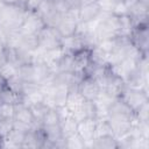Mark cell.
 <instances>
[{"mask_svg": "<svg viewBox=\"0 0 149 149\" xmlns=\"http://www.w3.org/2000/svg\"><path fill=\"white\" fill-rule=\"evenodd\" d=\"M27 10L17 5L2 3L0 9V26L3 30L19 29L23 22Z\"/></svg>", "mask_w": 149, "mask_h": 149, "instance_id": "cell-1", "label": "cell"}, {"mask_svg": "<svg viewBox=\"0 0 149 149\" xmlns=\"http://www.w3.org/2000/svg\"><path fill=\"white\" fill-rule=\"evenodd\" d=\"M129 42L143 55L148 56L149 51V24H136L128 33Z\"/></svg>", "mask_w": 149, "mask_h": 149, "instance_id": "cell-2", "label": "cell"}, {"mask_svg": "<svg viewBox=\"0 0 149 149\" xmlns=\"http://www.w3.org/2000/svg\"><path fill=\"white\" fill-rule=\"evenodd\" d=\"M38 49L42 51H48L62 47V36L56 27L45 26L37 34Z\"/></svg>", "mask_w": 149, "mask_h": 149, "instance_id": "cell-3", "label": "cell"}, {"mask_svg": "<svg viewBox=\"0 0 149 149\" xmlns=\"http://www.w3.org/2000/svg\"><path fill=\"white\" fill-rule=\"evenodd\" d=\"M107 119L108 120H132V121H136L135 112L120 97L115 98L109 104L108 109H107Z\"/></svg>", "mask_w": 149, "mask_h": 149, "instance_id": "cell-4", "label": "cell"}, {"mask_svg": "<svg viewBox=\"0 0 149 149\" xmlns=\"http://www.w3.org/2000/svg\"><path fill=\"white\" fill-rule=\"evenodd\" d=\"M121 99H123L127 105L135 112L140 106H142L144 102L149 101V95L148 92L141 88H135V87H130V86H125L121 95Z\"/></svg>", "mask_w": 149, "mask_h": 149, "instance_id": "cell-5", "label": "cell"}, {"mask_svg": "<svg viewBox=\"0 0 149 149\" xmlns=\"http://www.w3.org/2000/svg\"><path fill=\"white\" fill-rule=\"evenodd\" d=\"M45 26L47 24L44 20L35 10H27L23 22L20 26L19 30L21 34L24 35H37Z\"/></svg>", "mask_w": 149, "mask_h": 149, "instance_id": "cell-6", "label": "cell"}, {"mask_svg": "<svg viewBox=\"0 0 149 149\" xmlns=\"http://www.w3.org/2000/svg\"><path fill=\"white\" fill-rule=\"evenodd\" d=\"M79 23V17H78V10L69 9L65 14L62 15L59 23L57 24V30L61 34L62 37L70 36L76 34L77 28Z\"/></svg>", "mask_w": 149, "mask_h": 149, "instance_id": "cell-7", "label": "cell"}, {"mask_svg": "<svg viewBox=\"0 0 149 149\" xmlns=\"http://www.w3.org/2000/svg\"><path fill=\"white\" fill-rule=\"evenodd\" d=\"M77 88L80 92V94L86 100H90V101H94L99 97L100 91H101L99 84L91 76H84L80 83L78 84Z\"/></svg>", "mask_w": 149, "mask_h": 149, "instance_id": "cell-8", "label": "cell"}, {"mask_svg": "<svg viewBox=\"0 0 149 149\" xmlns=\"http://www.w3.org/2000/svg\"><path fill=\"white\" fill-rule=\"evenodd\" d=\"M95 118H85L78 121L77 123V134L84 140V142L87 144V148L90 143L94 140V132H95Z\"/></svg>", "mask_w": 149, "mask_h": 149, "instance_id": "cell-9", "label": "cell"}, {"mask_svg": "<svg viewBox=\"0 0 149 149\" xmlns=\"http://www.w3.org/2000/svg\"><path fill=\"white\" fill-rule=\"evenodd\" d=\"M91 63V49L83 48L72 54V72L84 73Z\"/></svg>", "mask_w": 149, "mask_h": 149, "instance_id": "cell-10", "label": "cell"}, {"mask_svg": "<svg viewBox=\"0 0 149 149\" xmlns=\"http://www.w3.org/2000/svg\"><path fill=\"white\" fill-rule=\"evenodd\" d=\"M102 15V12L97 2H91L83 5L78 10L79 22L81 23H93Z\"/></svg>", "mask_w": 149, "mask_h": 149, "instance_id": "cell-11", "label": "cell"}, {"mask_svg": "<svg viewBox=\"0 0 149 149\" xmlns=\"http://www.w3.org/2000/svg\"><path fill=\"white\" fill-rule=\"evenodd\" d=\"M85 101H86V99L80 94V92L78 91L77 87H70L65 106L69 108V111L72 113V115L74 113H77L83 107Z\"/></svg>", "mask_w": 149, "mask_h": 149, "instance_id": "cell-12", "label": "cell"}, {"mask_svg": "<svg viewBox=\"0 0 149 149\" xmlns=\"http://www.w3.org/2000/svg\"><path fill=\"white\" fill-rule=\"evenodd\" d=\"M24 133H26L24 130L14 127L9 132V134L5 139H2L1 148H21L23 137H24Z\"/></svg>", "mask_w": 149, "mask_h": 149, "instance_id": "cell-13", "label": "cell"}, {"mask_svg": "<svg viewBox=\"0 0 149 149\" xmlns=\"http://www.w3.org/2000/svg\"><path fill=\"white\" fill-rule=\"evenodd\" d=\"M83 48H86L85 44H84V41L81 38L80 35H78L77 33L73 34V35H70V36H65V37H62V49L65 51V52H70V54H73Z\"/></svg>", "mask_w": 149, "mask_h": 149, "instance_id": "cell-14", "label": "cell"}, {"mask_svg": "<svg viewBox=\"0 0 149 149\" xmlns=\"http://www.w3.org/2000/svg\"><path fill=\"white\" fill-rule=\"evenodd\" d=\"M14 121L26 123V125H30V126H34L35 123H38V122L35 121L34 115L30 111V107L24 105V104H19V105L15 106Z\"/></svg>", "mask_w": 149, "mask_h": 149, "instance_id": "cell-15", "label": "cell"}, {"mask_svg": "<svg viewBox=\"0 0 149 149\" xmlns=\"http://www.w3.org/2000/svg\"><path fill=\"white\" fill-rule=\"evenodd\" d=\"M88 148H94V149H118L119 148V142L113 135L100 136V137H95L90 143Z\"/></svg>", "mask_w": 149, "mask_h": 149, "instance_id": "cell-16", "label": "cell"}, {"mask_svg": "<svg viewBox=\"0 0 149 149\" xmlns=\"http://www.w3.org/2000/svg\"><path fill=\"white\" fill-rule=\"evenodd\" d=\"M1 94V99H2V102H6V104H9V105H13V106H16L19 104H22V99H23V94L20 93V92H16L12 88H9L8 86L0 92Z\"/></svg>", "mask_w": 149, "mask_h": 149, "instance_id": "cell-17", "label": "cell"}, {"mask_svg": "<svg viewBox=\"0 0 149 149\" xmlns=\"http://www.w3.org/2000/svg\"><path fill=\"white\" fill-rule=\"evenodd\" d=\"M77 123H78V121L73 116H68V118L61 120L59 128H61V132H62V135L64 139L77 133Z\"/></svg>", "mask_w": 149, "mask_h": 149, "instance_id": "cell-18", "label": "cell"}, {"mask_svg": "<svg viewBox=\"0 0 149 149\" xmlns=\"http://www.w3.org/2000/svg\"><path fill=\"white\" fill-rule=\"evenodd\" d=\"M107 135H113V129H112V126H111L108 119L107 118L97 119L94 139L95 137H100V136H107Z\"/></svg>", "mask_w": 149, "mask_h": 149, "instance_id": "cell-19", "label": "cell"}, {"mask_svg": "<svg viewBox=\"0 0 149 149\" xmlns=\"http://www.w3.org/2000/svg\"><path fill=\"white\" fill-rule=\"evenodd\" d=\"M59 122H61V116H59L57 108L51 107L44 114V116L41 121V125L43 127H51V126H58Z\"/></svg>", "mask_w": 149, "mask_h": 149, "instance_id": "cell-20", "label": "cell"}, {"mask_svg": "<svg viewBox=\"0 0 149 149\" xmlns=\"http://www.w3.org/2000/svg\"><path fill=\"white\" fill-rule=\"evenodd\" d=\"M35 12L44 20V22L54 14L56 13L55 8H54V3L51 0H42L41 3L37 6V8L35 9Z\"/></svg>", "mask_w": 149, "mask_h": 149, "instance_id": "cell-21", "label": "cell"}, {"mask_svg": "<svg viewBox=\"0 0 149 149\" xmlns=\"http://www.w3.org/2000/svg\"><path fill=\"white\" fill-rule=\"evenodd\" d=\"M119 41H120V36L119 37H113V38H107V40H102L99 41L97 43V47L99 49H101L105 54L109 55L112 52H114L119 45Z\"/></svg>", "mask_w": 149, "mask_h": 149, "instance_id": "cell-22", "label": "cell"}, {"mask_svg": "<svg viewBox=\"0 0 149 149\" xmlns=\"http://www.w3.org/2000/svg\"><path fill=\"white\" fill-rule=\"evenodd\" d=\"M65 148L66 149H85V148H87V144L76 133L65 139Z\"/></svg>", "mask_w": 149, "mask_h": 149, "instance_id": "cell-23", "label": "cell"}, {"mask_svg": "<svg viewBox=\"0 0 149 149\" xmlns=\"http://www.w3.org/2000/svg\"><path fill=\"white\" fill-rule=\"evenodd\" d=\"M29 107H30V111H31V113H33V115H34L35 121L38 122V123H41V121H42L44 114L47 113V111H48L49 108H51V107H49L47 104H44L43 101L37 102V104H34V105H31V106H29Z\"/></svg>", "mask_w": 149, "mask_h": 149, "instance_id": "cell-24", "label": "cell"}, {"mask_svg": "<svg viewBox=\"0 0 149 149\" xmlns=\"http://www.w3.org/2000/svg\"><path fill=\"white\" fill-rule=\"evenodd\" d=\"M21 148H33V149H38L40 148V144L37 142L34 128H30L29 130H27L24 133V137H23V142H22Z\"/></svg>", "mask_w": 149, "mask_h": 149, "instance_id": "cell-25", "label": "cell"}, {"mask_svg": "<svg viewBox=\"0 0 149 149\" xmlns=\"http://www.w3.org/2000/svg\"><path fill=\"white\" fill-rule=\"evenodd\" d=\"M135 118H136V121L140 123H148V121H149V101L144 102L142 106H140L135 111Z\"/></svg>", "mask_w": 149, "mask_h": 149, "instance_id": "cell-26", "label": "cell"}, {"mask_svg": "<svg viewBox=\"0 0 149 149\" xmlns=\"http://www.w3.org/2000/svg\"><path fill=\"white\" fill-rule=\"evenodd\" d=\"M15 106L2 102L0 104V120H14Z\"/></svg>", "mask_w": 149, "mask_h": 149, "instance_id": "cell-27", "label": "cell"}, {"mask_svg": "<svg viewBox=\"0 0 149 149\" xmlns=\"http://www.w3.org/2000/svg\"><path fill=\"white\" fill-rule=\"evenodd\" d=\"M0 73H1L7 80H9V79H12L13 77L17 76V68L14 66V65H12L10 63H7V62H6L3 65L0 66Z\"/></svg>", "mask_w": 149, "mask_h": 149, "instance_id": "cell-28", "label": "cell"}, {"mask_svg": "<svg viewBox=\"0 0 149 149\" xmlns=\"http://www.w3.org/2000/svg\"><path fill=\"white\" fill-rule=\"evenodd\" d=\"M95 2L100 7L102 14H112L118 3V0H97Z\"/></svg>", "mask_w": 149, "mask_h": 149, "instance_id": "cell-29", "label": "cell"}, {"mask_svg": "<svg viewBox=\"0 0 149 149\" xmlns=\"http://www.w3.org/2000/svg\"><path fill=\"white\" fill-rule=\"evenodd\" d=\"M14 128V120H0V137L5 139Z\"/></svg>", "mask_w": 149, "mask_h": 149, "instance_id": "cell-30", "label": "cell"}, {"mask_svg": "<svg viewBox=\"0 0 149 149\" xmlns=\"http://www.w3.org/2000/svg\"><path fill=\"white\" fill-rule=\"evenodd\" d=\"M65 3L68 5L69 9H73V10H79V8L83 6L81 0H64Z\"/></svg>", "mask_w": 149, "mask_h": 149, "instance_id": "cell-31", "label": "cell"}, {"mask_svg": "<svg viewBox=\"0 0 149 149\" xmlns=\"http://www.w3.org/2000/svg\"><path fill=\"white\" fill-rule=\"evenodd\" d=\"M42 0H26V9L27 10H35L37 6L41 3Z\"/></svg>", "mask_w": 149, "mask_h": 149, "instance_id": "cell-32", "label": "cell"}, {"mask_svg": "<svg viewBox=\"0 0 149 149\" xmlns=\"http://www.w3.org/2000/svg\"><path fill=\"white\" fill-rule=\"evenodd\" d=\"M0 1H2L3 3H7V5H17L26 9V0H0Z\"/></svg>", "mask_w": 149, "mask_h": 149, "instance_id": "cell-33", "label": "cell"}, {"mask_svg": "<svg viewBox=\"0 0 149 149\" xmlns=\"http://www.w3.org/2000/svg\"><path fill=\"white\" fill-rule=\"evenodd\" d=\"M7 62L6 58V49H5V44L0 43V66L3 65Z\"/></svg>", "mask_w": 149, "mask_h": 149, "instance_id": "cell-34", "label": "cell"}, {"mask_svg": "<svg viewBox=\"0 0 149 149\" xmlns=\"http://www.w3.org/2000/svg\"><path fill=\"white\" fill-rule=\"evenodd\" d=\"M7 87V79L0 73V92L3 91Z\"/></svg>", "mask_w": 149, "mask_h": 149, "instance_id": "cell-35", "label": "cell"}, {"mask_svg": "<svg viewBox=\"0 0 149 149\" xmlns=\"http://www.w3.org/2000/svg\"><path fill=\"white\" fill-rule=\"evenodd\" d=\"M0 43L5 44V30L1 28V26H0Z\"/></svg>", "mask_w": 149, "mask_h": 149, "instance_id": "cell-36", "label": "cell"}, {"mask_svg": "<svg viewBox=\"0 0 149 149\" xmlns=\"http://www.w3.org/2000/svg\"><path fill=\"white\" fill-rule=\"evenodd\" d=\"M97 0H81L83 5H86V3H91V2H95Z\"/></svg>", "mask_w": 149, "mask_h": 149, "instance_id": "cell-37", "label": "cell"}, {"mask_svg": "<svg viewBox=\"0 0 149 149\" xmlns=\"http://www.w3.org/2000/svg\"><path fill=\"white\" fill-rule=\"evenodd\" d=\"M0 104H2V99H1V94H0Z\"/></svg>", "mask_w": 149, "mask_h": 149, "instance_id": "cell-38", "label": "cell"}, {"mask_svg": "<svg viewBox=\"0 0 149 149\" xmlns=\"http://www.w3.org/2000/svg\"><path fill=\"white\" fill-rule=\"evenodd\" d=\"M2 3H3V2H2V1H0V9H1V6H2Z\"/></svg>", "mask_w": 149, "mask_h": 149, "instance_id": "cell-39", "label": "cell"}, {"mask_svg": "<svg viewBox=\"0 0 149 149\" xmlns=\"http://www.w3.org/2000/svg\"><path fill=\"white\" fill-rule=\"evenodd\" d=\"M1 142H2V139L0 137V148H1Z\"/></svg>", "mask_w": 149, "mask_h": 149, "instance_id": "cell-40", "label": "cell"}]
</instances>
